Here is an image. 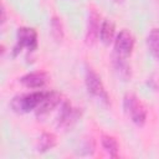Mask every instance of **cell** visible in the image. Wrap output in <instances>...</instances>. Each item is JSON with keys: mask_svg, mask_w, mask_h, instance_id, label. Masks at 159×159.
<instances>
[{"mask_svg": "<svg viewBox=\"0 0 159 159\" xmlns=\"http://www.w3.org/2000/svg\"><path fill=\"white\" fill-rule=\"evenodd\" d=\"M45 96H46V92H43V91H36V92H31V93H26V94H19L11 99L10 106L17 113H27L30 111H35Z\"/></svg>", "mask_w": 159, "mask_h": 159, "instance_id": "2", "label": "cell"}, {"mask_svg": "<svg viewBox=\"0 0 159 159\" xmlns=\"http://www.w3.org/2000/svg\"><path fill=\"white\" fill-rule=\"evenodd\" d=\"M101 15L92 9L88 14V22H87V31H86V41L87 43H93L97 37L99 36V29H101Z\"/></svg>", "mask_w": 159, "mask_h": 159, "instance_id": "8", "label": "cell"}, {"mask_svg": "<svg viewBox=\"0 0 159 159\" xmlns=\"http://www.w3.org/2000/svg\"><path fill=\"white\" fill-rule=\"evenodd\" d=\"M134 47V36L127 29L122 30L114 40V55L127 58L130 56Z\"/></svg>", "mask_w": 159, "mask_h": 159, "instance_id": "5", "label": "cell"}, {"mask_svg": "<svg viewBox=\"0 0 159 159\" xmlns=\"http://www.w3.org/2000/svg\"><path fill=\"white\" fill-rule=\"evenodd\" d=\"M37 47V32L32 27H19L16 32V43L14 46L12 55L16 56L24 48L29 52H34Z\"/></svg>", "mask_w": 159, "mask_h": 159, "instance_id": "3", "label": "cell"}, {"mask_svg": "<svg viewBox=\"0 0 159 159\" xmlns=\"http://www.w3.org/2000/svg\"><path fill=\"white\" fill-rule=\"evenodd\" d=\"M48 81V76L45 72H30L20 78V82L27 88H41Z\"/></svg>", "mask_w": 159, "mask_h": 159, "instance_id": "9", "label": "cell"}, {"mask_svg": "<svg viewBox=\"0 0 159 159\" xmlns=\"http://www.w3.org/2000/svg\"><path fill=\"white\" fill-rule=\"evenodd\" d=\"M113 65H114V68L118 72L119 77H122L123 80H128L130 77V67H129L128 62L125 61V58L113 55Z\"/></svg>", "mask_w": 159, "mask_h": 159, "instance_id": "12", "label": "cell"}, {"mask_svg": "<svg viewBox=\"0 0 159 159\" xmlns=\"http://www.w3.org/2000/svg\"><path fill=\"white\" fill-rule=\"evenodd\" d=\"M84 82H86V87H87L88 93H91L93 97L101 99L104 103L109 102V97L107 94V91H106L102 81H101V77L91 67H86Z\"/></svg>", "mask_w": 159, "mask_h": 159, "instance_id": "4", "label": "cell"}, {"mask_svg": "<svg viewBox=\"0 0 159 159\" xmlns=\"http://www.w3.org/2000/svg\"><path fill=\"white\" fill-rule=\"evenodd\" d=\"M56 145V137L52 133H42L41 137L39 138L37 143V150L43 153L50 149H52Z\"/></svg>", "mask_w": 159, "mask_h": 159, "instance_id": "13", "label": "cell"}, {"mask_svg": "<svg viewBox=\"0 0 159 159\" xmlns=\"http://www.w3.org/2000/svg\"><path fill=\"white\" fill-rule=\"evenodd\" d=\"M123 108L128 118L137 125H143L147 120V107L134 93H127L123 98Z\"/></svg>", "mask_w": 159, "mask_h": 159, "instance_id": "1", "label": "cell"}, {"mask_svg": "<svg viewBox=\"0 0 159 159\" xmlns=\"http://www.w3.org/2000/svg\"><path fill=\"white\" fill-rule=\"evenodd\" d=\"M80 116H81V111L78 108L72 107V104L68 101H63L58 113L57 125L62 129H68L78 120Z\"/></svg>", "mask_w": 159, "mask_h": 159, "instance_id": "6", "label": "cell"}, {"mask_svg": "<svg viewBox=\"0 0 159 159\" xmlns=\"http://www.w3.org/2000/svg\"><path fill=\"white\" fill-rule=\"evenodd\" d=\"M114 32H116V26L112 20H103L101 29H99V40L104 45H109L113 39H114Z\"/></svg>", "mask_w": 159, "mask_h": 159, "instance_id": "10", "label": "cell"}, {"mask_svg": "<svg viewBox=\"0 0 159 159\" xmlns=\"http://www.w3.org/2000/svg\"><path fill=\"white\" fill-rule=\"evenodd\" d=\"M51 35L56 41H61L63 39V25L61 19L56 16L51 19Z\"/></svg>", "mask_w": 159, "mask_h": 159, "instance_id": "15", "label": "cell"}, {"mask_svg": "<svg viewBox=\"0 0 159 159\" xmlns=\"http://www.w3.org/2000/svg\"><path fill=\"white\" fill-rule=\"evenodd\" d=\"M60 103H61V94L58 92H55V91L46 92V96L43 97V99L41 101V103L35 109L36 117L37 118H42V117L47 116Z\"/></svg>", "mask_w": 159, "mask_h": 159, "instance_id": "7", "label": "cell"}, {"mask_svg": "<svg viewBox=\"0 0 159 159\" xmlns=\"http://www.w3.org/2000/svg\"><path fill=\"white\" fill-rule=\"evenodd\" d=\"M113 1H114V2H118V4H119V2H123V0H113Z\"/></svg>", "mask_w": 159, "mask_h": 159, "instance_id": "16", "label": "cell"}, {"mask_svg": "<svg viewBox=\"0 0 159 159\" xmlns=\"http://www.w3.org/2000/svg\"><path fill=\"white\" fill-rule=\"evenodd\" d=\"M102 147L104 148V150L112 157V158H117L118 157V150H119V147H118V143L114 137L112 135H102Z\"/></svg>", "mask_w": 159, "mask_h": 159, "instance_id": "14", "label": "cell"}, {"mask_svg": "<svg viewBox=\"0 0 159 159\" xmlns=\"http://www.w3.org/2000/svg\"><path fill=\"white\" fill-rule=\"evenodd\" d=\"M147 46L150 53L159 61V29H152L147 36Z\"/></svg>", "mask_w": 159, "mask_h": 159, "instance_id": "11", "label": "cell"}]
</instances>
